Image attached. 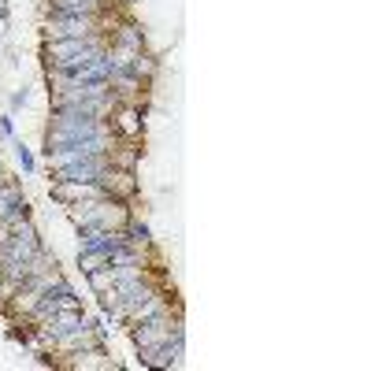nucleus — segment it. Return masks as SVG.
Here are the masks:
<instances>
[{"mask_svg":"<svg viewBox=\"0 0 371 371\" xmlns=\"http://www.w3.org/2000/svg\"><path fill=\"white\" fill-rule=\"evenodd\" d=\"M123 130H130V134H138V123H134V112H123V123H119Z\"/></svg>","mask_w":371,"mask_h":371,"instance_id":"1","label":"nucleus"}]
</instances>
